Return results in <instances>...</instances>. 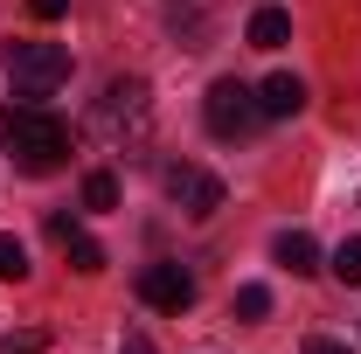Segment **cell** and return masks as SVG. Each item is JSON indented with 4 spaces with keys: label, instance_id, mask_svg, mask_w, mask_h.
I'll use <instances>...</instances> for the list:
<instances>
[{
    "label": "cell",
    "instance_id": "obj_12",
    "mask_svg": "<svg viewBox=\"0 0 361 354\" xmlns=\"http://www.w3.org/2000/svg\"><path fill=\"white\" fill-rule=\"evenodd\" d=\"M84 209H97V216H104V209H118V181L104 174V167L84 174Z\"/></svg>",
    "mask_w": 361,
    "mask_h": 354
},
{
    "label": "cell",
    "instance_id": "obj_1",
    "mask_svg": "<svg viewBox=\"0 0 361 354\" xmlns=\"http://www.w3.org/2000/svg\"><path fill=\"white\" fill-rule=\"evenodd\" d=\"M0 146L14 153L21 174H56L77 139H70V126H63L49 104H28V97H21V104H0Z\"/></svg>",
    "mask_w": 361,
    "mask_h": 354
},
{
    "label": "cell",
    "instance_id": "obj_10",
    "mask_svg": "<svg viewBox=\"0 0 361 354\" xmlns=\"http://www.w3.org/2000/svg\"><path fill=\"white\" fill-rule=\"evenodd\" d=\"M243 42L250 49H285L292 42V14H285V7H257L250 28H243Z\"/></svg>",
    "mask_w": 361,
    "mask_h": 354
},
{
    "label": "cell",
    "instance_id": "obj_16",
    "mask_svg": "<svg viewBox=\"0 0 361 354\" xmlns=\"http://www.w3.org/2000/svg\"><path fill=\"white\" fill-rule=\"evenodd\" d=\"M28 14H35V21H63V14H70V0H28Z\"/></svg>",
    "mask_w": 361,
    "mask_h": 354
},
{
    "label": "cell",
    "instance_id": "obj_7",
    "mask_svg": "<svg viewBox=\"0 0 361 354\" xmlns=\"http://www.w3.org/2000/svg\"><path fill=\"white\" fill-rule=\"evenodd\" d=\"M49 236H56V243H63V257H70V271H104V243H97V236H84V229H77V222L70 216H49Z\"/></svg>",
    "mask_w": 361,
    "mask_h": 354
},
{
    "label": "cell",
    "instance_id": "obj_13",
    "mask_svg": "<svg viewBox=\"0 0 361 354\" xmlns=\"http://www.w3.org/2000/svg\"><path fill=\"white\" fill-rule=\"evenodd\" d=\"M0 278H7V285L28 278V243H21V236H0Z\"/></svg>",
    "mask_w": 361,
    "mask_h": 354
},
{
    "label": "cell",
    "instance_id": "obj_18",
    "mask_svg": "<svg viewBox=\"0 0 361 354\" xmlns=\"http://www.w3.org/2000/svg\"><path fill=\"white\" fill-rule=\"evenodd\" d=\"M118 354H153V341H146V334H126V348Z\"/></svg>",
    "mask_w": 361,
    "mask_h": 354
},
{
    "label": "cell",
    "instance_id": "obj_2",
    "mask_svg": "<svg viewBox=\"0 0 361 354\" xmlns=\"http://www.w3.org/2000/svg\"><path fill=\"white\" fill-rule=\"evenodd\" d=\"M90 133L111 153H146V139H153V90H146V77H111L104 97L90 104Z\"/></svg>",
    "mask_w": 361,
    "mask_h": 354
},
{
    "label": "cell",
    "instance_id": "obj_9",
    "mask_svg": "<svg viewBox=\"0 0 361 354\" xmlns=\"http://www.w3.org/2000/svg\"><path fill=\"white\" fill-rule=\"evenodd\" d=\"M271 257L292 271V278H306V271H319V243L306 236V229H278V243H271Z\"/></svg>",
    "mask_w": 361,
    "mask_h": 354
},
{
    "label": "cell",
    "instance_id": "obj_14",
    "mask_svg": "<svg viewBox=\"0 0 361 354\" xmlns=\"http://www.w3.org/2000/svg\"><path fill=\"white\" fill-rule=\"evenodd\" d=\"M264 312H271L264 285H236V319H264Z\"/></svg>",
    "mask_w": 361,
    "mask_h": 354
},
{
    "label": "cell",
    "instance_id": "obj_8",
    "mask_svg": "<svg viewBox=\"0 0 361 354\" xmlns=\"http://www.w3.org/2000/svg\"><path fill=\"white\" fill-rule=\"evenodd\" d=\"M257 104H264V118H299V111H306V84H299L292 70H278V77H264Z\"/></svg>",
    "mask_w": 361,
    "mask_h": 354
},
{
    "label": "cell",
    "instance_id": "obj_17",
    "mask_svg": "<svg viewBox=\"0 0 361 354\" xmlns=\"http://www.w3.org/2000/svg\"><path fill=\"white\" fill-rule=\"evenodd\" d=\"M306 354H355V348H348V341H334V334H313V341H306Z\"/></svg>",
    "mask_w": 361,
    "mask_h": 354
},
{
    "label": "cell",
    "instance_id": "obj_4",
    "mask_svg": "<svg viewBox=\"0 0 361 354\" xmlns=\"http://www.w3.org/2000/svg\"><path fill=\"white\" fill-rule=\"evenodd\" d=\"M202 126H209L216 139H250L257 126H264V104H257V90H250V84L216 77L209 97H202Z\"/></svg>",
    "mask_w": 361,
    "mask_h": 354
},
{
    "label": "cell",
    "instance_id": "obj_3",
    "mask_svg": "<svg viewBox=\"0 0 361 354\" xmlns=\"http://www.w3.org/2000/svg\"><path fill=\"white\" fill-rule=\"evenodd\" d=\"M7 84H14V97L42 104L56 84H70V49L63 42H14L7 49Z\"/></svg>",
    "mask_w": 361,
    "mask_h": 354
},
{
    "label": "cell",
    "instance_id": "obj_5",
    "mask_svg": "<svg viewBox=\"0 0 361 354\" xmlns=\"http://www.w3.org/2000/svg\"><path fill=\"white\" fill-rule=\"evenodd\" d=\"M160 188H167V202H180V216H195V222H209L223 209V181L209 174V167L174 160V167H160Z\"/></svg>",
    "mask_w": 361,
    "mask_h": 354
},
{
    "label": "cell",
    "instance_id": "obj_11",
    "mask_svg": "<svg viewBox=\"0 0 361 354\" xmlns=\"http://www.w3.org/2000/svg\"><path fill=\"white\" fill-rule=\"evenodd\" d=\"M326 271H334L341 285H361V236H341L334 257H326Z\"/></svg>",
    "mask_w": 361,
    "mask_h": 354
},
{
    "label": "cell",
    "instance_id": "obj_6",
    "mask_svg": "<svg viewBox=\"0 0 361 354\" xmlns=\"http://www.w3.org/2000/svg\"><path fill=\"white\" fill-rule=\"evenodd\" d=\"M139 299H146L153 312H188L195 306V278H188L180 264H146L139 271Z\"/></svg>",
    "mask_w": 361,
    "mask_h": 354
},
{
    "label": "cell",
    "instance_id": "obj_15",
    "mask_svg": "<svg viewBox=\"0 0 361 354\" xmlns=\"http://www.w3.org/2000/svg\"><path fill=\"white\" fill-rule=\"evenodd\" d=\"M49 348V334L42 326H21V334H0V354H42Z\"/></svg>",
    "mask_w": 361,
    "mask_h": 354
}]
</instances>
